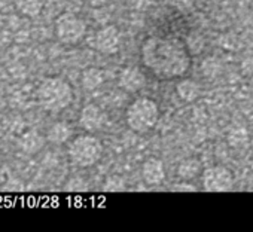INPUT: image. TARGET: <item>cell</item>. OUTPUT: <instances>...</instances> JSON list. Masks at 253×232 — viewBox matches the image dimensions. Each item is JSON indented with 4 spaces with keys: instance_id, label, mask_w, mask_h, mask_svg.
Listing matches in <instances>:
<instances>
[{
    "instance_id": "9a60e30c",
    "label": "cell",
    "mask_w": 253,
    "mask_h": 232,
    "mask_svg": "<svg viewBox=\"0 0 253 232\" xmlns=\"http://www.w3.org/2000/svg\"><path fill=\"white\" fill-rule=\"evenodd\" d=\"M203 173V167H201V162L195 158H188L185 161H182L179 165H177V177L185 180V182H189V180H194L195 177H198L200 174Z\"/></svg>"
},
{
    "instance_id": "6da1fadb",
    "label": "cell",
    "mask_w": 253,
    "mask_h": 232,
    "mask_svg": "<svg viewBox=\"0 0 253 232\" xmlns=\"http://www.w3.org/2000/svg\"><path fill=\"white\" fill-rule=\"evenodd\" d=\"M143 67L157 79H177L191 67L192 58L189 48L173 36H149L140 48Z\"/></svg>"
},
{
    "instance_id": "4fadbf2b",
    "label": "cell",
    "mask_w": 253,
    "mask_h": 232,
    "mask_svg": "<svg viewBox=\"0 0 253 232\" xmlns=\"http://www.w3.org/2000/svg\"><path fill=\"white\" fill-rule=\"evenodd\" d=\"M104 80H106V75L98 67L85 69L82 73V77H81V83L85 91H95L97 88H100L104 83Z\"/></svg>"
},
{
    "instance_id": "5b68a950",
    "label": "cell",
    "mask_w": 253,
    "mask_h": 232,
    "mask_svg": "<svg viewBox=\"0 0 253 232\" xmlns=\"http://www.w3.org/2000/svg\"><path fill=\"white\" fill-rule=\"evenodd\" d=\"M86 33V24L82 18L72 12H64L55 20L57 39L64 45L79 43Z\"/></svg>"
},
{
    "instance_id": "44dd1931",
    "label": "cell",
    "mask_w": 253,
    "mask_h": 232,
    "mask_svg": "<svg viewBox=\"0 0 253 232\" xmlns=\"http://www.w3.org/2000/svg\"><path fill=\"white\" fill-rule=\"evenodd\" d=\"M85 2L89 5V6H92V8H100V6H103V5H106L109 0H85Z\"/></svg>"
},
{
    "instance_id": "3957f363",
    "label": "cell",
    "mask_w": 253,
    "mask_h": 232,
    "mask_svg": "<svg viewBox=\"0 0 253 232\" xmlns=\"http://www.w3.org/2000/svg\"><path fill=\"white\" fill-rule=\"evenodd\" d=\"M38 100L45 110L58 113L72 104L73 89L61 77H46L38 88Z\"/></svg>"
},
{
    "instance_id": "30bf717a",
    "label": "cell",
    "mask_w": 253,
    "mask_h": 232,
    "mask_svg": "<svg viewBox=\"0 0 253 232\" xmlns=\"http://www.w3.org/2000/svg\"><path fill=\"white\" fill-rule=\"evenodd\" d=\"M140 176L148 186H158L166 180V165L160 158L149 156L140 167Z\"/></svg>"
},
{
    "instance_id": "9c48e42d",
    "label": "cell",
    "mask_w": 253,
    "mask_h": 232,
    "mask_svg": "<svg viewBox=\"0 0 253 232\" xmlns=\"http://www.w3.org/2000/svg\"><path fill=\"white\" fill-rule=\"evenodd\" d=\"M118 83H119L121 89L136 94L146 86V76L139 67L128 66L121 70V73L118 76Z\"/></svg>"
},
{
    "instance_id": "ffe728a7",
    "label": "cell",
    "mask_w": 253,
    "mask_h": 232,
    "mask_svg": "<svg viewBox=\"0 0 253 232\" xmlns=\"http://www.w3.org/2000/svg\"><path fill=\"white\" fill-rule=\"evenodd\" d=\"M241 70H243V73H244V75H247V76H253V57H249V58H246V60L243 61V64H241Z\"/></svg>"
},
{
    "instance_id": "7402d4cb",
    "label": "cell",
    "mask_w": 253,
    "mask_h": 232,
    "mask_svg": "<svg viewBox=\"0 0 253 232\" xmlns=\"http://www.w3.org/2000/svg\"><path fill=\"white\" fill-rule=\"evenodd\" d=\"M173 191H180V192H183V191H189V192H192V191H197V188H195V186H192V185L186 186V183H180V186H174V188H173Z\"/></svg>"
},
{
    "instance_id": "ba28073f",
    "label": "cell",
    "mask_w": 253,
    "mask_h": 232,
    "mask_svg": "<svg viewBox=\"0 0 253 232\" xmlns=\"http://www.w3.org/2000/svg\"><path fill=\"white\" fill-rule=\"evenodd\" d=\"M106 113L103 109L94 103H89L82 107L81 115H79V125L88 131V133H95L101 130L106 124Z\"/></svg>"
},
{
    "instance_id": "52a82bcc",
    "label": "cell",
    "mask_w": 253,
    "mask_h": 232,
    "mask_svg": "<svg viewBox=\"0 0 253 232\" xmlns=\"http://www.w3.org/2000/svg\"><path fill=\"white\" fill-rule=\"evenodd\" d=\"M122 42V35L116 26H104L101 27L92 39V46L104 55H113L119 51Z\"/></svg>"
},
{
    "instance_id": "5bb4252c",
    "label": "cell",
    "mask_w": 253,
    "mask_h": 232,
    "mask_svg": "<svg viewBox=\"0 0 253 232\" xmlns=\"http://www.w3.org/2000/svg\"><path fill=\"white\" fill-rule=\"evenodd\" d=\"M72 134H73V130H72L70 124L60 121L49 127V130L46 133V139L54 145H63L67 140H70Z\"/></svg>"
},
{
    "instance_id": "7a4b0ae2",
    "label": "cell",
    "mask_w": 253,
    "mask_h": 232,
    "mask_svg": "<svg viewBox=\"0 0 253 232\" xmlns=\"http://www.w3.org/2000/svg\"><path fill=\"white\" fill-rule=\"evenodd\" d=\"M160 106L151 97L136 98L125 110V122L137 134H145L154 130L160 121Z\"/></svg>"
},
{
    "instance_id": "e0dca14e",
    "label": "cell",
    "mask_w": 253,
    "mask_h": 232,
    "mask_svg": "<svg viewBox=\"0 0 253 232\" xmlns=\"http://www.w3.org/2000/svg\"><path fill=\"white\" fill-rule=\"evenodd\" d=\"M228 142H229L231 146H234V148H238V146L246 145V142H247V131L243 130V128H235V130H232V131L229 133Z\"/></svg>"
},
{
    "instance_id": "8992f818",
    "label": "cell",
    "mask_w": 253,
    "mask_h": 232,
    "mask_svg": "<svg viewBox=\"0 0 253 232\" xmlns=\"http://www.w3.org/2000/svg\"><path fill=\"white\" fill-rule=\"evenodd\" d=\"M201 183L207 192H226L234 188V174L225 165H211L203 170Z\"/></svg>"
},
{
    "instance_id": "8fae6325",
    "label": "cell",
    "mask_w": 253,
    "mask_h": 232,
    "mask_svg": "<svg viewBox=\"0 0 253 232\" xmlns=\"http://www.w3.org/2000/svg\"><path fill=\"white\" fill-rule=\"evenodd\" d=\"M43 146L45 137L36 130H29L18 139V148L26 155H36L43 149Z\"/></svg>"
},
{
    "instance_id": "ac0fdd59",
    "label": "cell",
    "mask_w": 253,
    "mask_h": 232,
    "mask_svg": "<svg viewBox=\"0 0 253 232\" xmlns=\"http://www.w3.org/2000/svg\"><path fill=\"white\" fill-rule=\"evenodd\" d=\"M169 2L173 8L179 11H189L195 5V0H169Z\"/></svg>"
},
{
    "instance_id": "d6986e66",
    "label": "cell",
    "mask_w": 253,
    "mask_h": 232,
    "mask_svg": "<svg viewBox=\"0 0 253 232\" xmlns=\"http://www.w3.org/2000/svg\"><path fill=\"white\" fill-rule=\"evenodd\" d=\"M11 179V171L6 165L0 164V186H3L5 183H8Z\"/></svg>"
},
{
    "instance_id": "7c38bea8",
    "label": "cell",
    "mask_w": 253,
    "mask_h": 232,
    "mask_svg": "<svg viewBox=\"0 0 253 232\" xmlns=\"http://www.w3.org/2000/svg\"><path fill=\"white\" fill-rule=\"evenodd\" d=\"M176 94L182 101L194 103L201 97V86L198 82H195L192 79H182L176 85Z\"/></svg>"
},
{
    "instance_id": "277c9868",
    "label": "cell",
    "mask_w": 253,
    "mask_h": 232,
    "mask_svg": "<svg viewBox=\"0 0 253 232\" xmlns=\"http://www.w3.org/2000/svg\"><path fill=\"white\" fill-rule=\"evenodd\" d=\"M103 151L104 148L100 139L89 134L78 136L69 146V158L73 165L79 168H88L101 159Z\"/></svg>"
},
{
    "instance_id": "2e32d148",
    "label": "cell",
    "mask_w": 253,
    "mask_h": 232,
    "mask_svg": "<svg viewBox=\"0 0 253 232\" xmlns=\"http://www.w3.org/2000/svg\"><path fill=\"white\" fill-rule=\"evenodd\" d=\"M17 9L26 17H38L42 12V0H15Z\"/></svg>"
},
{
    "instance_id": "603a6c76",
    "label": "cell",
    "mask_w": 253,
    "mask_h": 232,
    "mask_svg": "<svg viewBox=\"0 0 253 232\" xmlns=\"http://www.w3.org/2000/svg\"><path fill=\"white\" fill-rule=\"evenodd\" d=\"M5 107H6V100H5V95L2 94V91H0V112H2Z\"/></svg>"
}]
</instances>
